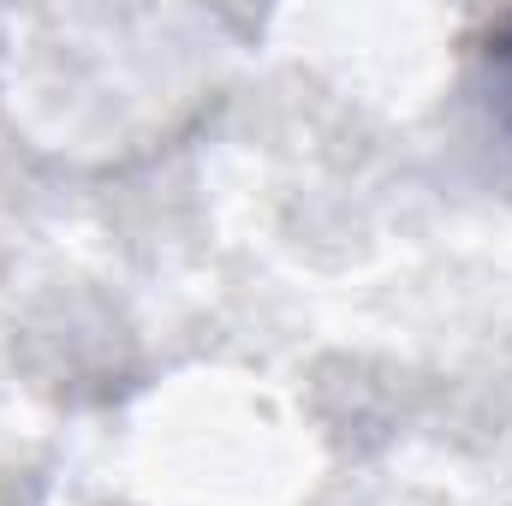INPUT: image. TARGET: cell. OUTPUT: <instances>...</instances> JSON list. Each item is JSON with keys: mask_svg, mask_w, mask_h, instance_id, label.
I'll use <instances>...</instances> for the list:
<instances>
[{"mask_svg": "<svg viewBox=\"0 0 512 506\" xmlns=\"http://www.w3.org/2000/svg\"><path fill=\"white\" fill-rule=\"evenodd\" d=\"M465 102L477 137L495 149L501 173L512 179V12H495L465 42Z\"/></svg>", "mask_w": 512, "mask_h": 506, "instance_id": "obj_1", "label": "cell"}]
</instances>
